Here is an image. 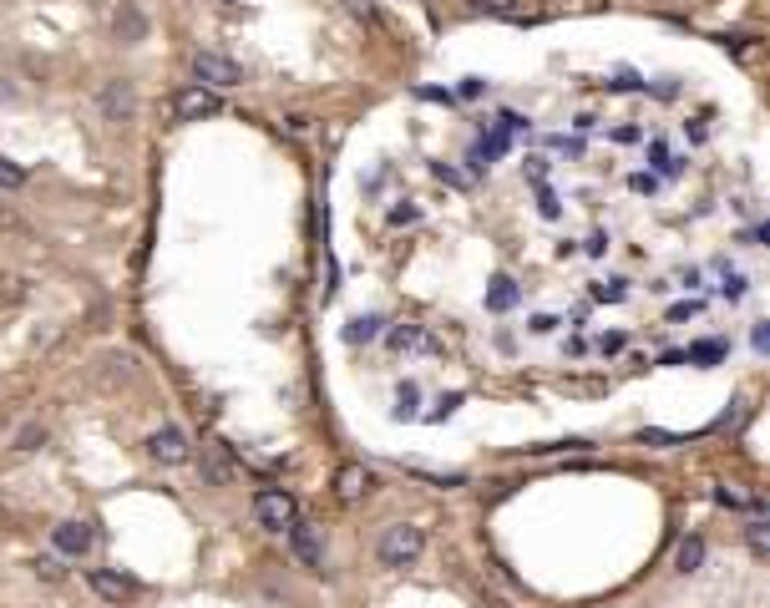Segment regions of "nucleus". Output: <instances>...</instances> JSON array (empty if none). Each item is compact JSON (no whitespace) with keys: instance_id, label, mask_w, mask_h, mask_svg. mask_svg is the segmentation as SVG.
Instances as JSON below:
<instances>
[{"instance_id":"obj_20","label":"nucleus","mask_w":770,"mask_h":608,"mask_svg":"<svg viewBox=\"0 0 770 608\" xmlns=\"http://www.w3.org/2000/svg\"><path fill=\"white\" fill-rule=\"evenodd\" d=\"M517 299V289H512V279H497V289L487 294V304H492V310H507V304Z\"/></svg>"},{"instance_id":"obj_1","label":"nucleus","mask_w":770,"mask_h":608,"mask_svg":"<svg viewBox=\"0 0 770 608\" xmlns=\"http://www.w3.org/2000/svg\"><path fill=\"white\" fill-rule=\"evenodd\" d=\"M380 563L385 568H411L421 553H426V532L416 527V522H396V527H385L380 532Z\"/></svg>"},{"instance_id":"obj_14","label":"nucleus","mask_w":770,"mask_h":608,"mask_svg":"<svg viewBox=\"0 0 770 608\" xmlns=\"http://www.w3.org/2000/svg\"><path fill=\"white\" fill-rule=\"evenodd\" d=\"M416 345L436 350V340H426V330H421V325H401V330H391V350H416Z\"/></svg>"},{"instance_id":"obj_6","label":"nucleus","mask_w":770,"mask_h":608,"mask_svg":"<svg viewBox=\"0 0 770 608\" xmlns=\"http://www.w3.org/2000/svg\"><path fill=\"white\" fill-rule=\"evenodd\" d=\"M51 543H56V553H66V558H87V553H92V522H76V517L56 522V527H51Z\"/></svg>"},{"instance_id":"obj_26","label":"nucleus","mask_w":770,"mask_h":608,"mask_svg":"<svg viewBox=\"0 0 770 608\" xmlns=\"http://www.w3.org/2000/svg\"><path fill=\"white\" fill-rule=\"evenodd\" d=\"M689 315H700V299H689V304H674L669 320H689Z\"/></svg>"},{"instance_id":"obj_27","label":"nucleus","mask_w":770,"mask_h":608,"mask_svg":"<svg viewBox=\"0 0 770 608\" xmlns=\"http://www.w3.org/2000/svg\"><path fill=\"white\" fill-rule=\"evenodd\" d=\"M598 350H603V355H619V350H624V335H603Z\"/></svg>"},{"instance_id":"obj_10","label":"nucleus","mask_w":770,"mask_h":608,"mask_svg":"<svg viewBox=\"0 0 770 608\" xmlns=\"http://www.w3.org/2000/svg\"><path fill=\"white\" fill-rule=\"evenodd\" d=\"M92 588H97L107 603H127V598H132V583H127L122 573H112V568H92Z\"/></svg>"},{"instance_id":"obj_5","label":"nucleus","mask_w":770,"mask_h":608,"mask_svg":"<svg viewBox=\"0 0 770 608\" xmlns=\"http://www.w3.org/2000/svg\"><path fill=\"white\" fill-rule=\"evenodd\" d=\"M223 102H218V92L213 87H183L178 97H173V117L178 122H203V117H213Z\"/></svg>"},{"instance_id":"obj_30","label":"nucleus","mask_w":770,"mask_h":608,"mask_svg":"<svg viewBox=\"0 0 770 608\" xmlns=\"http://www.w3.org/2000/svg\"><path fill=\"white\" fill-rule=\"evenodd\" d=\"M0 102H16V87H0Z\"/></svg>"},{"instance_id":"obj_12","label":"nucleus","mask_w":770,"mask_h":608,"mask_svg":"<svg viewBox=\"0 0 770 608\" xmlns=\"http://www.w3.org/2000/svg\"><path fill=\"white\" fill-rule=\"evenodd\" d=\"M700 563H705V538H684L679 553H674V568L689 578V573H700Z\"/></svg>"},{"instance_id":"obj_13","label":"nucleus","mask_w":770,"mask_h":608,"mask_svg":"<svg viewBox=\"0 0 770 608\" xmlns=\"http://www.w3.org/2000/svg\"><path fill=\"white\" fill-rule=\"evenodd\" d=\"M477 16H492V21H522V6L517 0H472Z\"/></svg>"},{"instance_id":"obj_25","label":"nucleus","mask_w":770,"mask_h":608,"mask_svg":"<svg viewBox=\"0 0 770 608\" xmlns=\"http://www.w3.org/2000/svg\"><path fill=\"white\" fill-rule=\"evenodd\" d=\"M36 573H41L46 583H56V578H61V563H56V558H36Z\"/></svg>"},{"instance_id":"obj_2","label":"nucleus","mask_w":770,"mask_h":608,"mask_svg":"<svg viewBox=\"0 0 770 608\" xmlns=\"http://www.w3.org/2000/svg\"><path fill=\"white\" fill-rule=\"evenodd\" d=\"M254 517H259V527H269V532H289V527L299 522V502H294V492H284V487H264V492L254 497Z\"/></svg>"},{"instance_id":"obj_15","label":"nucleus","mask_w":770,"mask_h":608,"mask_svg":"<svg viewBox=\"0 0 770 608\" xmlns=\"http://www.w3.org/2000/svg\"><path fill=\"white\" fill-rule=\"evenodd\" d=\"M715 502H720V507H730V512H760V497L735 492V487H715Z\"/></svg>"},{"instance_id":"obj_3","label":"nucleus","mask_w":770,"mask_h":608,"mask_svg":"<svg viewBox=\"0 0 770 608\" xmlns=\"http://www.w3.org/2000/svg\"><path fill=\"white\" fill-rule=\"evenodd\" d=\"M193 76H198V87H213V92H228V87L244 82L239 61H228L223 51H198L193 56Z\"/></svg>"},{"instance_id":"obj_19","label":"nucleus","mask_w":770,"mask_h":608,"mask_svg":"<svg viewBox=\"0 0 770 608\" xmlns=\"http://www.w3.org/2000/svg\"><path fill=\"white\" fill-rule=\"evenodd\" d=\"M345 11L355 21H365V26H380V6H375V0H345Z\"/></svg>"},{"instance_id":"obj_28","label":"nucleus","mask_w":770,"mask_h":608,"mask_svg":"<svg viewBox=\"0 0 770 608\" xmlns=\"http://www.w3.org/2000/svg\"><path fill=\"white\" fill-rule=\"evenodd\" d=\"M725 294L740 299V294H745V279H740V274H725Z\"/></svg>"},{"instance_id":"obj_9","label":"nucleus","mask_w":770,"mask_h":608,"mask_svg":"<svg viewBox=\"0 0 770 608\" xmlns=\"http://www.w3.org/2000/svg\"><path fill=\"white\" fill-rule=\"evenodd\" d=\"M102 112H107V122H132V112H137L132 82H107L102 87Z\"/></svg>"},{"instance_id":"obj_29","label":"nucleus","mask_w":770,"mask_h":608,"mask_svg":"<svg viewBox=\"0 0 770 608\" xmlns=\"http://www.w3.org/2000/svg\"><path fill=\"white\" fill-rule=\"evenodd\" d=\"M548 330H558L553 315H537V320H532V335H548Z\"/></svg>"},{"instance_id":"obj_11","label":"nucleus","mask_w":770,"mask_h":608,"mask_svg":"<svg viewBox=\"0 0 770 608\" xmlns=\"http://www.w3.org/2000/svg\"><path fill=\"white\" fill-rule=\"evenodd\" d=\"M112 26H117V41H127V46H137V41H142V31H147V21H142V11H137V6H122Z\"/></svg>"},{"instance_id":"obj_7","label":"nucleus","mask_w":770,"mask_h":608,"mask_svg":"<svg viewBox=\"0 0 770 608\" xmlns=\"http://www.w3.org/2000/svg\"><path fill=\"white\" fill-rule=\"evenodd\" d=\"M370 492H375V472H370V467L345 462V467L335 472V497H340V502H360V497H370Z\"/></svg>"},{"instance_id":"obj_8","label":"nucleus","mask_w":770,"mask_h":608,"mask_svg":"<svg viewBox=\"0 0 770 608\" xmlns=\"http://www.w3.org/2000/svg\"><path fill=\"white\" fill-rule=\"evenodd\" d=\"M289 548H294V558L304 568H325V543H320V532L310 522H294L289 527Z\"/></svg>"},{"instance_id":"obj_24","label":"nucleus","mask_w":770,"mask_h":608,"mask_svg":"<svg viewBox=\"0 0 770 608\" xmlns=\"http://www.w3.org/2000/svg\"><path fill=\"white\" fill-rule=\"evenodd\" d=\"M436 178H441V183H451V188H467V183H472L467 173H456V168H446V163L436 168Z\"/></svg>"},{"instance_id":"obj_21","label":"nucleus","mask_w":770,"mask_h":608,"mask_svg":"<svg viewBox=\"0 0 770 608\" xmlns=\"http://www.w3.org/2000/svg\"><path fill=\"white\" fill-rule=\"evenodd\" d=\"M396 416H401V421H406V416H416V386H411V380L396 391Z\"/></svg>"},{"instance_id":"obj_17","label":"nucleus","mask_w":770,"mask_h":608,"mask_svg":"<svg viewBox=\"0 0 770 608\" xmlns=\"http://www.w3.org/2000/svg\"><path fill=\"white\" fill-rule=\"evenodd\" d=\"M16 188H26V168L11 163V158H0V193H16Z\"/></svg>"},{"instance_id":"obj_22","label":"nucleus","mask_w":770,"mask_h":608,"mask_svg":"<svg viewBox=\"0 0 770 608\" xmlns=\"http://www.w3.org/2000/svg\"><path fill=\"white\" fill-rule=\"evenodd\" d=\"M629 289H624V279H608V284H593V299H608V304H619Z\"/></svg>"},{"instance_id":"obj_18","label":"nucleus","mask_w":770,"mask_h":608,"mask_svg":"<svg viewBox=\"0 0 770 608\" xmlns=\"http://www.w3.org/2000/svg\"><path fill=\"white\" fill-rule=\"evenodd\" d=\"M375 335H380V320H375V315H360V320H350V330H345V340H350V345L375 340Z\"/></svg>"},{"instance_id":"obj_16","label":"nucleus","mask_w":770,"mask_h":608,"mask_svg":"<svg viewBox=\"0 0 770 608\" xmlns=\"http://www.w3.org/2000/svg\"><path fill=\"white\" fill-rule=\"evenodd\" d=\"M745 543H750V553H755V558H765V553H770V522H765V517H750V527H745Z\"/></svg>"},{"instance_id":"obj_23","label":"nucleus","mask_w":770,"mask_h":608,"mask_svg":"<svg viewBox=\"0 0 770 608\" xmlns=\"http://www.w3.org/2000/svg\"><path fill=\"white\" fill-rule=\"evenodd\" d=\"M41 441H46V426H26V431L16 436V451H36Z\"/></svg>"},{"instance_id":"obj_4","label":"nucleus","mask_w":770,"mask_h":608,"mask_svg":"<svg viewBox=\"0 0 770 608\" xmlns=\"http://www.w3.org/2000/svg\"><path fill=\"white\" fill-rule=\"evenodd\" d=\"M147 456L163 462V467H183V462H193V446H188V436L178 426H163V431L147 436Z\"/></svg>"}]
</instances>
